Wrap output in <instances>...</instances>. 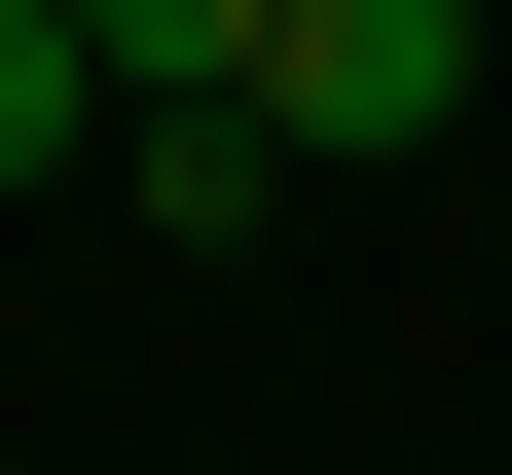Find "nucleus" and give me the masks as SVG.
I'll return each mask as SVG.
<instances>
[{
    "mask_svg": "<svg viewBox=\"0 0 512 475\" xmlns=\"http://www.w3.org/2000/svg\"><path fill=\"white\" fill-rule=\"evenodd\" d=\"M439 110H476V0H256V147H293V183L439 147Z\"/></svg>",
    "mask_w": 512,
    "mask_h": 475,
    "instance_id": "f257e3e1",
    "label": "nucleus"
},
{
    "mask_svg": "<svg viewBox=\"0 0 512 475\" xmlns=\"http://www.w3.org/2000/svg\"><path fill=\"white\" fill-rule=\"evenodd\" d=\"M110 147V0H0V183H74Z\"/></svg>",
    "mask_w": 512,
    "mask_h": 475,
    "instance_id": "f03ea898",
    "label": "nucleus"
}]
</instances>
